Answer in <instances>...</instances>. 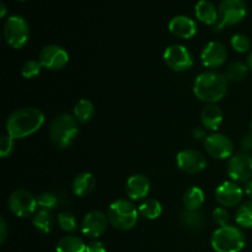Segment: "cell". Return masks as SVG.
<instances>
[{
	"instance_id": "1",
	"label": "cell",
	"mask_w": 252,
	"mask_h": 252,
	"mask_svg": "<svg viewBox=\"0 0 252 252\" xmlns=\"http://www.w3.org/2000/svg\"><path fill=\"white\" fill-rule=\"evenodd\" d=\"M44 123V115L36 107H24L10 113L6 120V132L14 139H21L36 133Z\"/></svg>"
},
{
	"instance_id": "2",
	"label": "cell",
	"mask_w": 252,
	"mask_h": 252,
	"mask_svg": "<svg viewBox=\"0 0 252 252\" xmlns=\"http://www.w3.org/2000/svg\"><path fill=\"white\" fill-rule=\"evenodd\" d=\"M228 90V79L218 71H207L197 76L193 84V94L199 101L216 103L225 96Z\"/></svg>"
},
{
	"instance_id": "3",
	"label": "cell",
	"mask_w": 252,
	"mask_h": 252,
	"mask_svg": "<svg viewBox=\"0 0 252 252\" xmlns=\"http://www.w3.org/2000/svg\"><path fill=\"white\" fill-rule=\"evenodd\" d=\"M79 133L78 121L69 113H63L54 118L49 126L51 142L59 149L69 148Z\"/></svg>"
},
{
	"instance_id": "4",
	"label": "cell",
	"mask_w": 252,
	"mask_h": 252,
	"mask_svg": "<svg viewBox=\"0 0 252 252\" xmlns=\"http://www.w3.org/2000/svg\"><path fill=\"white\" fill-rule=\"evenodd\" d=\"M211 244L216 252H241L245 248L246 239L238 226L225 225L214 231Z\"/></svg>"
},
{
	"instance_id": "5",
	"label": "cell",
	"mask_w": 252,
	"mask_h": 252,
	"mask_svg": "<svg viewBox=\"0 0 252 252\" xmlns=\"http://www.w3.org/2000/svg\"><path fill=\"white\" fill-rule=\"evenodd\" d=\"M108 221L115 229L121 231L130 230L138 221V209L128 199L112 202L107 212Z\"/></svg>"
},
{
	"instance_id": "6",
	"label": "cell",
	"mask_w": 252,
	"mask_h": 252,
	"mask_svg": "<svg viewBox=\"0 0 252 252\" xmlns=\"http://www.w3.org/2000/svg\"><path fill=\"white\" fill-rule=\"evenodd\" d=\"M4 37L6 43L15 49L26 46L30 37V27L26 20L17 15L7 17L4 25Z\"/></svg>"
},
{
	"instance_id": "7",
	"label": "cell",
	"mask_w": 252,
	"mask_h": 252,
	"mask_svg": "<svg viewBox=\"0 0 252 252\" xmlns=\"http://www.w3.org/2000/svg\"><path fill=\"white\" fill-rule=\"evenodd\" d=\"M7 207L14 216L19 218H27L36 212L37 198L30 191L24 189H16L10 194Z\"/></svg>"
},
{
	"instance_id": "8",
	"label": "cell",
	"mask_w": 252,
	"mask_h": 252,
	"mask_svg": "<svg viewBox=\"0 0 252 252\" xmlns=\"http://www.w3.org/2000/svg\"><path fill=\"white\" fill-rule=\"evenodd\" d=\"M164 62L175 71H186L193 65V58L189 49L182 44H171L164 52Z\"/></svg>"
},
{
	"instance_id": "9",
	"label": "cell",
	"mask_w": 252,
	"mask_h": 252,
	"mask_svg": "<svg viewBox=\"0 0 252 252\" xmlns=\"http://www.w3.org/2000/svg\"><path fill=\"white\" fill-rule=\"evenodd\" d=\"M228 175L234 182H249L252 177V157L249 153L233 155L228 162Z\"/></svg>"
},
{
	"instance_id": "10",
	"label": "cell",
	"mask_w": 252,
	"mask_h": 252,
	"mask_svg": "<svg viewBox=\"0 0 252 252\" xmlns=\"http://www.w3.org/2000/svg\"><path fill=\"white\" fill-rule=\"evenodd\" d=\"M203 143L207 153L214 159L223 160L233 157L234 144L230 138L226 135L214 133V134L208 135Z\"/></svg>"
},
{
	"instance_id": "11",
	"label": "cell",
	"mask_w": 252,
	"mask_h": 252,
	"mask_svg": "<svg viewBox=\"0 0 252 252\" xmlns=\"http://www.w3.org/2000/svg\"><path fill=\"white\" fill-rule=\"evenodd\" d=\"M39 63L49 70H61L68 64L69 54L64 48L57 44H48L39 52Z\"/></svg>"
},
{
	"instance_id": "12",
	"label": "cell",
	"mask_w": 252,
	"mask_h": 252,
	"mask_svg": "<svg viewBox=\"0 0 252 252\" xmlns=\"http://www.w3.org/2000/svg\"><path fill=\"white\" fill-rule=\"evenodd\" d=\"M219 22L225 25H236L246 16V4L244 0H221L219 5Z\"/></svg>"
},
{
	"instance_id": "13",
	"label": "cell",
	"mask_w": 252,
	"mask_h": 252,
	"mask_svg": "<svg viewBox=\"0 0 252 252\" xmlns=\"http://www.w3.org/2000/svg\"><path fill=\"white\" fill-rule=\"evenodd\" d=\"M177 167L186 174H198L207 167V159L201 152L193 149L182 150L176 158Z\"/></svg>"
},
{
	"instance_id": "14",
	"label": "cell",
	"mask_w": 252,
	"mask_h": 252,
	"mask_svg": "<svg viewBox=\"0 0 252 252\" xmlns=\"http://www.w3.org/2000/svg\"><path fill=\"white\" fill-rule=\"evenodd\" d=\"M108 223V217L103 212L93 211L84 217L81 221V231L89 238H98L105 233Z\"/></svg>"
},
{
	"instance_id": "15",
	"label": "cell",
	"mask_w": 252,
	"mask_h": 252,
	"mask_svg": "<svg viewBox=\"0 0 252 252\" xmlns=\"http://www.w3.org/2000/svg\"><path fill=\"white\" fill-rule=\"evenodd\" d=\"M244 196V191L236 182L225 181L219 185L216 189V198L220 206L235 207L241 202Z\"/></svg>"
},
{
	"instance_id": "16",
	"label": "cell",
	"mask_w": 252,
	"mask_h": 252,
	"mask_svg": "<svg viewBox=\"0 0 252 252\" xmlns=\"http://www.w3.org/2000/svg\"><path fill=\"white\" fill-rule=\"evenodd\" d=\"M228 58V51L220 42H209L201 53V61L204 66L211 69L220 68Z\"/></svg>"
},
{
	"instance_id": "17",
	"label": "cell",
	"mask_w": 252,
	"mask_h": 252,
	"mask_svg": "<svg viewBox=\"0 0 252 252\" xmlns=\"http://www.w3.org/2000/svg\"><path fill=\"white\" fill-rule=\"evenodd\" d=\"M169 31L179 38L189 39L197 33V24L191 17L179 15L169 22Z\"/></svg>"
},
{
	"instance_id": "18",
	"label": "cell",
	"mask_w": 252,
	"mask_h": 252,
	"mask_svg": "<svg viewBox=\"0 0 252 252\" xmlns=\"http://www.w3.org/2000/svg\"><path fill=\"white\" fill-rule=\"evenodd\" d=\"M150 191V181L144 175H133L127 180L126 193L133 201H140L148 196Z\"/></svg>"
},
{
	"instance_id": "19",
	"label": "cell",
	"mask_w": 252,
	"mask_h": 252,
	"mask_svg": "<svg viewBox=\"0 0 252 252\" xmlns=\"http://www.w3.org/2000/svg\"><path fill=\"white\" fill-rule=\"evenodd\" d=\"M201 121L203 128H206L207 130H211V132H216L223 123V112L217 105L209 103L202 110Z\"/></svg>"
},
{
	"instance_id": "20",
	"label": "cell",
	"mask_w": 252,
	"mask_h": 252,
	"mask_svg": "<svg viewBox=\"0 0 252 252\" xmlns=\"http://www.w3.org/2000/svg\"><path fill=\"white\" fill-rule=\"evenodd\" d=\"M194 11L197 19L203 24L214 26L219 20V12L209 0H199L194 6Z\"/></svg>"
},
{
	"instance_id": "21",
	"label": "cell",
	"mask_w": 252,
	"mask_h": 252,
	"mask_svg": "<svg viewBox=\"0 0 252 252\" xmlns=\"http://www.w3.org/2000/svg\"><path fill=\"white\" fill-rule=\"evenodd\" d=\"M95 187V177L90 172H80L73 181V192L79 197L88 196Z\"/></svg>"
},
{
	"instance_id": "22",
	"label": "cell",
	"mask_w": 252,
	"mask_h": 252,
	"mask_svg": "<svg viewBox=\"0 0 252 252\" xmlns=\"http://www.w3.org/2000/svg\"><path fill=\"white\" fill-rule=\"evenodd\" d=\"M57 252H86V245L79 236L68 235L58 241Z\"/></svg>"
},
{
	"instance_id": "23",
	"label": "cell",
	"mask_w": 252,
	"mask_h": 252,
	"mask_svg": "<svg viewBox=\"0 0 252 252\" xmlns=\"http://www.w3.org/2000/svg\"><path fill=\"white\" fill-rule=\"evenodd\" d=\"M204 203V193L199 187H191L184 194V204L187 211H198Z\"/></svg>"
},
{
	"instance_id": "24",
	"label": "cell",
	"mask_w": 252,
	"mask_h": 252,
	"mask_svg": "<svg viewBox=\"0 0 252 252\" xmlns=\"http://www.w3.org/2000/svg\"><path fill=\"white\" fill-rule=\"evenodd\" d=\"M94 115H95V107L91 101L83 98L74 106V117L79 123L83 125L89 123L93 120Z\"/></svg>"
},
{
	"instance_id": "25",
	"label": "cell",
	"mask_w": 252,
	"mask_h": 252,
	"mask_svg": "<svg viewBox=\"0 0 252 252\" xmlns=\"http://www.w3.org/2000/svg\"><path fill=\"white\" fill-rule=\"evenodd\" d=\"M138 212L142 217L149 220H154V219L159 218L162 213V207L159 201L154 198H149L147 201L143 202L138 208Z\"/></svg>"
},
{
	"instance_id": "26",
	"label": "cell",
	"mask_w": 252,
	"mask_h": 252,
	"mask_svg": "<svg viewBox=\"0 0 252 252\" xmlns=\"http://www.w3.org/2000/svg\"><path fill=\"white\" fill-rule=\"evenodd\" d=\"M181 223L185 228L189 230H201L203 228L204 218L198 211H187L185 209L181 213Z\"/></svg>"
},
{
	"instance_id": "27",
	"label": "cell",
	"mask_w": 252,
	"mask_h": 252,
	"mask_svg": "<svg viewBox=\"0 0 252 252\" xmlns=\"http://www.w3.org/2000/svg\"><path fill=\"white\" fill-rule=\"evenodd\" d=\"M32 224L38 231L43 234H48L52 230L53 221H52V217L48 211L39 209L38 212L34 213L33 218H32Z\"/></svg>"
},
{
	"instance_id": "28",
	"label": "cell",
	"mask_w": 252,
	"mask_h": 252,
	"mask_svg": "<svg viewBox=\"0 0 252 252\" xmlns=\"http://www.w3.org/2000/svg\"><path fill=\"white\" fill-rule=\"evenodd\" d=\"M249 73L248 64L241 63V62H235L231 63L225 70V78L228 81H241L246 78Z\"/></svg>"
},
{
	"instance_id": "29",
	"label": "cell",
	"mask_w": 252,
	"mask_h": 252,
	"mask_svg": "<svg viewBox=\"0 0 252 252\" xmlns=\"http://www.w3.org/2000/svg\"><path fill=\"white\" fill-rule=\"evenodd\" d=\"M235 219L238 225H240L241 228H252V201L245 202L239 207Z\"/></svg>"
},
{
	"instance_id": "30",
	"label": "cell",
	"mask_w": 252,
	"mask_h": 252,
	"mask_svg": "<svg viewBox=\"0 0 252 252\" xmlns=\"http://www.w3.org/2000/svg\"><path fill=\"white\" fill-rule=\"evenodd\" d=\"M58 225L65 233H74L78 229L75 217L66 212H63L58 216Z\"/></svg>"
},
{
	"instance_id": "31",
	"label": "cell",
	"mask_w": 252,
	"mask_h": 252,
	"mask_svg": "<svg viewBox=\"0 0 252 252\" xmlns=\"http://www.w3.org/2000/svg\"><path fill=\"white\" fill-rule=\"evenodd\" d=\"M231 47L235 49L236 52L239 53H246V52L250 51L251 48V41L246 34L243 33H238V34H234L231 37Z\"/></svg>"
},
{
	"instance_id": "32",
	"label": "cell",
	"mask_w": 252,
	"mask_h": 252,
	"mask_svg": "<svg viewBox=\"0 0 252 252\" xmlns=\"http://www.w3.org/2000/svg\"><path fill=\"white\" fill-rule=\"evenodd\" d=\"M58 204V198L56 197V194L51 193V192H44V193L39 194L38 198H37V206L39 207V209H44V211H51L54 209Z\"/></svg>"
},
{
	"instance_id": "33",
	"label": "cell",
	"mask_w": 252,
	"mask_h": 252,
	"mask_svg": "<svg viewBox=\"0 0 252 252\" xmlns=\"http://www.w3.org/2000/svg\"><path fill=\"white\" fill-rule=\"evenodd\" d=\"M41 69H42V64L39 63V61H27L25 62V64L22 65L21 69V74L24 78L26 79H33L41 73Z\"/></svg>"
},
{
	"instance_id": "34",
	"label": "cell",
	"mask_w": 252,
	"mask_h": 252,
	"mask_svg": "<svg viewBox=\"0 0 252 252\" xmlns=\"http://www.w3.org/2000/svg\"><path fill=\"white\" fill-rule=\"evenodd\" d=\"M15 147V139L9 134L0 138V157L7 158L12 153Z\"/></svg>"
},
{
	"instance_id": "35",
	"label": "cell",
	"mask_w": 252,
	"mask_h": 252,
	"mask_svg": "<svg viewBox=\"0 0 252 252\" xmlns=\"http://www.w3.org/2000/svg\"><path fill=\"white\" fill-rule=\"evenodd\" d=\"M212 218H213L214 223L218 224L219 226L229 225V220H230L229 212L224 207H218V208L214 209L213 214H212Z\"/></svg>"
},
{
	"instance_id": "36",
	"label": "cell",
	"mask_w": 252,
	"mask_h": 252,
	"mask_svg": "<svg viewBox=\"0 0 252 252\" xmlns=\"http://www.w3.org/2000/svg\"><path fill=\"white\" fill-rule=\"evenodd\" d=\"M86 252H107V250H106V246L103 245V243L95 240L86 245Z\"/></svg>"
},
{
	"instance_id": "37",
	"label": "cell",
	"mask_w": 252,
	"mask_h": 252,
	"mask_svg": "<svg viewBox=\"0 0 252 252\" xmlns=\"http://www.w3.org/2000/svg\"><path fill=\"white\" fill-rule=\"evenodd\" d=\"M241 149L244 153H250L252 150V134L249 133L241 140Z\"/></svg>"
},
{
	"instance_id": "38",
	"label": "cell",
	"mask_w": 252,
	"mask_h": 252,
	"mask_svg": "<svg viewBox=\"0 0 252 252\" xmlns=\"http://www.w3.org/2000/svg\"><path fill=\"white\" fill-rule=\"evenodd\" d=\"M208 135L206 134V128H201V127H196L193 129V138L196 140H206V138Z\"/></svg>"
},
{
	"instance_id": "39",
	"label": "cell",
	"mask_w": 252,
	"mask_h": 252,
	"mask_svg": "<svg viewBox=\"0 0 252 252\" xmlns=\"http://www.w3.org/2000/svg\"><path fill=\"white\" fill-rule=\"evenodd\" d=\"M7 235V226L6 223H5V219L1 218L0 219V241L4 243L5 239H6Z\"/></svg>"
},
{
	"instance_id": "40",
	"label": "cell",
	"mask_w": 252,
	"mask_h": 252,
	"mask_svg": "<svg viewBox=\"0 0 252 252\" xmlns=\"http://www.w3.org/2000/svg\"><path fill=\"white\" fill-rule=\"evenodd\" d=\"M244 191H245L246 196L250 197V198L252 199V180H250V181H249V182H246L245 189H244Z\"/></svg>"
},
{
	"instance_id": "41",
	"label": "cell",
	"mask_w": 252,
	"mask_h": 252,
	"mask_svg": "<svg viewBox=\"0 0 252 252\" xmlns=\"http://www.w3.org/2000/svg\"><path fill=\"white\" fill-rule=\"evenodd\" d=\"M0 9H1V12H0V17H5V15H6V12H7V9H6V6H5V4L4 2H1V4H0Z\"/></svg>"
},
{
	"instance_id": "42",
	"label": "cell",
	"mask_w": 252,
	"mask_h": 252,
	"mask_svg": "<svg viewBox=\"0 0 252 252\" xmlns=\"http://www.w3.org/2000/svg\"><path fill=\"white\" fill-rule=\"evenodd\" d=\"M248 66H249V70L252 71V51L248 56Z\"/></svg>"
},
{
	"instance_id": "43",
	"label": "cell",
	"mask_w": 252,
	"mask_h": 252,
	"mask_svg": "<svg viewBox=\"0 0 252 252\" xmlns=\"http://www.w3.org/2000/svg\"><path fill=\"white\" fill-rule=\"evenodd\" d=\"M249 128H250V133L252 134V121L250 122V126H249Z\"/></svg>"
},
{
	"instance_id": "44",
	"label": "cell",
	"mask_w": 252,
	"mask_h": 252,
	"mask_svg": "<svg viewBox=\"0 0 252 252\" xmlns=\"http://www.w3.org/2000/svg\"><path fill=\"white\" fill-rule=\"evenodd\" d=\"M21 1H22V0H21Z\"/></svg>"
}]
</instances>
